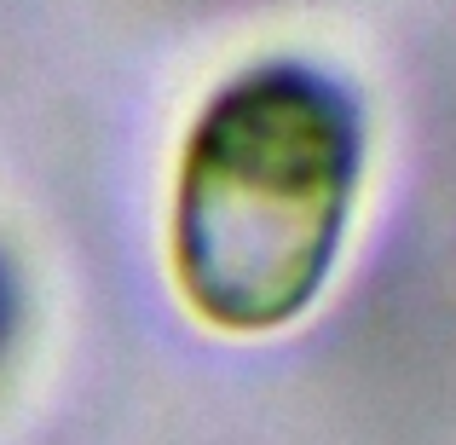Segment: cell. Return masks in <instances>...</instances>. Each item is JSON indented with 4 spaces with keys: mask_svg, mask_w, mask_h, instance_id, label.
I'll use <instances>...</instances> for the list:
<instances>
[{
    "mask_svg": "<svg viewBox=\"0 0 456 445\" xmlns=\"http://www.w3.org/2000/svg\"><path fill=\"white\" fill-rule=\"evenodd\" d=\"M364 111L312 64H255L208 93L174 162L167 267L208 330L306 318L364 191Z\"/></svg>",
    "mask_w": 456,
    "mask_h": 445,
    "instance_id": "1",
    "label": "cell"
}]
</instances>
